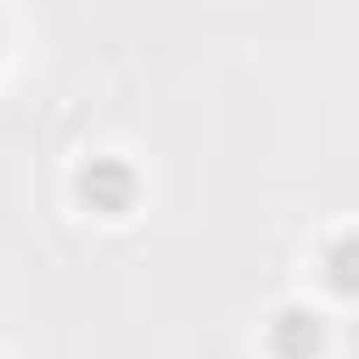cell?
I'll return each instance as SVG.
<instances>
[{
	"mask_svg": "<svg viewBox=\"0 0 359 359\" xmlns=\"http://www.w3.org/2000/svg\"><path fill=\"white\" fill-rule=\"evenodd\" d=\"M331 282L359 296V247H338V268H331Z\"/></svg>",
	"mask_w": 359,
	"mask_h": 359,
	"instance_id": "6da1fadb",
	"label": "cell"
},
{
	"mask_svg": "<svg viewBox=\"0 0 359 359\" xmlns=\"http://www.w3.org/2000/svg\"><path fill=\"white\" fill-rule=\"evenodd\" d=\"M303 324H310V317H282V352H303V345H310Z\"/></svg>",
	"mask_w": 359,
	"mask_h": 359,
	"instance_id": "7a4b0ae2",
	"label": "cell"
}]
</instances>
